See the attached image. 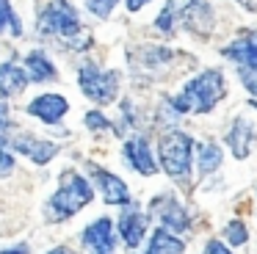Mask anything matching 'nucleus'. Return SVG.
Instances as JSON below:
<instances>
[{"label":"nucleus","mask_w":257,"mask_h":254,"mask_svg":"<svg viewBox=\"0 0 257 254\" xmlns=\"http://www.w3.org/2000/svg\"><path fill=\"white\" fill-rule=\"evenodd\" d=\"M91 174H94L97 185H100V191H102V199H105L108 204H127L130 202L127 185H124L116 174L102 171V169H91Z\"/></svg>","instance_id":"obj_11"},{"label":"nucleus","mask_w":257,"mask_h":254,"mask_svg":"<svg viewBox=\"0 0 257 254\" xmlns=\"http://www.w3.org/2000/svg\"><path fill=\"white\" fill-rule=\"evenodd\" d=\"M183 251H185V243L180 237H174L169 229H163V226H158V232L150 240V248H147V254H183Z\"/></svg>","instance_id":"obj_17"},{"label":"nucleus","mask_w":257,"mask_h":254,"mask_svg":"<svg viewBox=\"0 0 257 254\" xmlns=\"http://www.w3.org/2000/svg\"><path fill=\"white\" fill-rule=\"evenodd\" d=\"M6 130V116H3V102H0V133Z\"/></svg>","instance_id":"obj_30"},{"label":"nucleus","mask_w":257,"mask_h":254,"mask_svg":"<svg viewBox=\"0 0 257 254\" xmlns=\"http://www.w3.org/2000/svg\"><path fill=\"white\" fill-rule=\"evenodd\" d=\"M50 254H72V251H69V248L67 246H58V248H53V251Z\"/></svg>","instance_id":"obj_31"},{"label":"nucleus","mask_w":257,"mask_h":254,"mask_svg":"<svg viewBox=\"0 0 257 254\" xmlns=\"http://www.w3.org/2000/svg\"><path fill=\"white\" fill-rule=\"evenodd\" d=\"M224 235H227V240L232 243V246H240V243H246L249 232H246L243 221H229V224H227V229H224Z\"/></svg>","instance_id":"obj_21"},{"label":"nucleus","mask_w":257,"mask_h":254,"mask_svg":"<svg viewBox=\"0 0 257 254\" xmlns=\"http://www.w3.org/2000/svg\"><path fill=\"white\" fill-rule=\"evenodd\" d=\"M251 105H254V108H257V99H254V102H251Z\"/></svg>","instance_id":"obj_32"},{"label":"nucleus","mask_w":257,"mask_h":254,"mask_svg":"<svg viewBox=\"0 0 257 254\" xmlns=\"http://www.w3.org/2000/svg\"><path fill=\"white\" fill-rule=\"evenodd\" d=\"M152 207L158 210V221H161L163 229L169 232H185L188 229V215H185L183 204L177 199H155Z\"/></svg>","instance_id":"obj_9"},{"label":"nucleus","mask_w":257,"mask_h":254,"mask_svg":"<svg viewBox=\"0 0 257 254\" xmlns=\"http://www.w3.org/2000/svg\"><path fill=\"white\" fill-rule=\"evenodd\" d=\"M227 144H229L235 158H246L251 144H254V127L246 119H235V124L229 127V133H227Z\"/></svg>","instance_id":"obj_14"},{"label":"nucleus","mask_w":257,"mask_h":254,"mask_svg":"<svg viewBox=\"0 0 257 254\" xmlns=\"http://www.w3.org/2000/svg\"><path fill=\"white\" fill-rule=\"evenodd\" d=\"M91 188L78 171H64L61 174V185L58 191L53 193L50 199V210H53V218H69L75 215L83 204L91 202Z\"/></svg>","instance_id":"obj_2"},{"label":"nucleus","mask_w":257,"mask_h":254,"mask_svg":"<svg viewBox=\"0 0 257 254\" xmlns=\"http://www.w3.org/2000/svg\"><path fill=\"white\" fill-rule=\"evenodd\" d=\"M0 254H28V246H17V248H6V251Z\"/></svg>","instance_id":"obj_29"},{"label":"nucleus","mask_w":257,"mask_h":254,"mask_svg":"<svg viewBox=\"0 0 257 254\" xmlns=\"http://www.w3.org/2000/svg\"><path fill=\"white\" fill-rule=\"evenodd\" d=\"M144 232H147V215L139 213L136 207L124 210L122 215H119V235H122L124 246L136 248L141 240H144Z\"/></svg>","instance_id":"obj_10"},{"label":"nucleus","mask_w":257,"mask_h":254,"mask_svg":"<svg viewBox=\"0 0 257 254\" xmlns=\"http://www.w3.org/2000/svg\"><path fill=\"white\" fill-rule=\"evenodd\" d=\"M78 80H80V91L100 105L113 102V97H116V91H119V75L116 72H102L100 66H94V64H86L83 69H80Z\"/></svg>","instance_id":"obj_5"},{"label":"nucleus","mask_w":257,"mask_h":254,"mask_svg":"<svg viewBox=\"0 0 257 254\" xmlns=\"http://www.w3.org/2000/svg\"><path fill=\"white\" fill-rule=\"evenodd\" d=\"M25 66H28V77L36 83H45V80H53V77H56V66H53L50 58H47L45 53H39V50H34V53L25 58Z\"/></svg>","instance_id":"obj_18"},{"label":"nucleus","mask_w":257,"mask_h":254,"mask_svg":"<svg viewBox=\"0 0 257 254\" xmlns=\"http://www.w3.org/2000/svg\"><path fill=\"white\" fill-rule=\"evenodd\" d=\"M14 149H17V152H23V155H28V158L34 160V163H39V166H45L47 160H50L53 155L58 152L56 144H50V141H36V138H28V136L17 138V141H14Z\"/></svg>","instance_id":"obj_15"},{"label":"nucleus","mask_w":257,"mask_h":254,"mask_svg":"<svg viewBox=\"0 0 257 254\" xmlns=\"http://www.w3.org/2000/svg\"><path fill=\"white\" fill-rule=\"evenodd\" d=\"M221 160H224L221 147H216V144H202L199 147V171L202 174H213L221 166Z\"/></svg>","instance_id":"obj_19"},{"label":"nucleus","mask_w":257,"mask_h":254,"mask_svg":"<svg viewBox=\"0 0 257 254\" xmlns=\"http://www.w3.org/2000/svg\"><path fill=\"white\" fill-rule=\"evenodd\" d=\"M224 55L240 66H257V33H243L224 47Z\"/></svg>","instance_id":"obj_12"},{"label":"nucleus","mask_w":257,"mask_h":254,"mask_svg":"<svg viewBox=\"0 0 257 254\" xmlns=\"http://www.w3.org/2000/svg\"><path fill=\"white\" fill-rule=\"evenodd\" d=\"M147 3H150V0H127V9L130 11H139V9H144Z\"/></svg>","instance_id":"obj_28"},{"label":"nucleus","mask_w":257,"mask_h":254,"mask_svg":"<svg viewBox=\"0 0 257 254\" xmlns=\"http://www.w3.org/2000/svg\"><path fill=\"white\" fill-rule=\"evenodd\" d=\"M86 124H89L91 130H105V127L111 124V121H108L102 113H97V110H91V113H86Z\"/></svg>","instance_id":"obj_26"},{"label":"nucleus","mask_w":257,"mask_h":254,"mask_svg":"<svg viewBox=\"0 0 257 254\" xmlns=\"http://www.w3.org/2000/svg\"><path fill=\"white\" fill-rule=\"evenodd\" d=\"M227 94V83L218 69H205L183 86V91L172 99L174 113H207Z\"/></svg>","instance_id":"obj_1"},{"label":"nucleus","mask_w":257,"mask_h":254,"mask_svg":"<svg viewBox=\"0 0 257 254\" xmlns=\"http://www.w3.org/2000/svg\"><path fill=\"white\" fill-rule=\"evenodd\" d=\"M86 6H89L97 17H108V14H111V9L116 6V0H86Z\"/></svg>","instance_id":"obj_24"},{"label":"nucleus","mask_w":257,"mask_h":254,"mask_svg":"<svg viewBox=\"0 0 257 254\" xmlns=\"http://www.w3.org/2000/svg\"><path fill=\"white\" fill-rule=\"evenodd\" d=\"M191 158H194V141L183 130H169L161 138V166L169 177L185 180L191 171Z\"/></svg>","instance_id":"obj_3"},{"label":"nucleus","mask_w":257,"mask_h":254,"mask_svg":"<svg viewBox=\"0 0 257 254\" xmlns=\"http://www.w3.org/2000/svg\"><path fill=\"white\" fill-rule=\"evenodd\" d=\"M124 158H127V163L133 166L136 171H141V174H155V160H152V152L150 147H147L144 138H130L127 144H124Z\"/></svg>","instance_id":"obj_13"},{"label":"nucleus","mask_w":257,"mask_h":254,"mask_svg":"<svg viewBox=\"0 0 257 254\" xmlns=\"http://www.w3.org/2000/svg\"><path fill=\"white\" fill-rule=\"evenodd\" d=\"M12 169H14V160H12V155L6 152V141L0 136V177L12 174Z\"/></svg>","instance_id":"obj_25"},{"label":"nucleus","mask_w":257,"mask_h":254,"mask_svg":"<svg viewBox=\"0 0 257 254\" xmlns=\"http://www.w3.org/2000/svg\"><path fill=\"white\" fill-rule=\"evenodd\" d=\"M67 110H69V102L61 97V94H42V97H36L34 102L28 105V113L39 116V119L47 121V124H56Z\"/></svg>","instance_id":"obj_7"},{"label":"nucleus","mask_w":257,"mask_h":254,"mask_svg":"<svg viewBox=\"0 0 257 254\" xmlns=\"http://www.w3.org/2000/svg\"><path fill=\"white\" fill-rule=\"evenodd\" d=\"M202 254H229V248L224 246L221 240H210V243L205 246V251H202Z\"/></svg>","instance_id":"obj_27"},{"label":"nucleus","mask_w":257,"mask_h":254,"mask_svg":"<svg viewBox=\"0 0 257 254\" xmlns=\"http://www.w3.org/2000/svg\"><path fill=\"white\" fill-rule=\"evenodd\" d=\"M174 17H180V14H174V3L169 0L166 6H163V11H161V17L155 20V25L161 28L163 33H172L174 31Z\"/></svg>","instance_id":"obj_22"},{"label":"nucleus","mask_w":257,"mask_h":254,"mask_svg":"<svg viewBox=\"0 0 257 254\" xmlns=\"http://www.w3.org/2000/svg\"><path fill=\"white\" fill-rule=\"evenodd\" d=\"M180 22L185 31L196 33V36H207L213 31V9L207 0H188L180 9Z\"/></svg>","instance_id":"obj_6"},{"label":"nucleus","mask_w":257,"mask_h":254,"mask_svg":"<svg viewBox=\"0 0 257 254\" xmlns=\"http://www.w3.org/2000/svg\"><path fill=\"white\" fill-rule=\"evenodd\" d=\"M240 80L251 94H257V66H240Z\"/></svg>","instance_id":"obj_23"},{"label":"nucleus","mask_w":257,"mask_h":254,"mask_svg":"<svg viewBox=\"0 0 257 254\" xmlns=\"http://www.w3.org/2000/svg\"><path fill=\"white\" fill-rule=\"evenodd\" d=\"M28 72L20 69L14 61H9V64L0 66V94H6V97H14V94H20L25 88V83H28Z\"/></svg>","instance_id":"obj_16"},{"label":"nucleus","mask_w":257,"mask_h":254,"mask_svg":"<svg viewBox=\"0 0 257 254\" xmlns=\"http://www.w3.org/2000/svg\"><path fill=\"white\" fill-rule=\"evenodd\" d=\"M39 31L42 33H53V36H64V39L80 36L78 11H75L67 0H53L39 17Z\"/></svg>","instance_id":"obj_4"},{"label":"nucleus","mask_w":257,"mask_h":254,"mask_svg":"<svg viewBox=\"0 0 257 254\" xmlns=\"http://www.w3.org/2000/svg\"><path fill=\"white\" fill-rule=\"evenodd\" d=\"M6 25L12 28V33H14V36H20V33H23V25H20L17 14L12 11V6H9V0H0V31H3Z\"/></svg>","instance_id":"obj_20"},{"label":"nucleus","mask_w":257,"mask_h":254,"mask_svg":"<svg viewBox=\"0 0 257 254\" xmlns=\"http://www.w3.org/2000/svg\"><path fill=\"white\" fill-rule=\"evenodd\" d=\"M83 243L94 254H113V224L108 218H100L83 229Z\"/></svg>","instance_id":"obj_8"}]
</instances>
